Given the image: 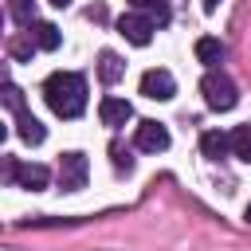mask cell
Returning <instances> with one entry per match:
<instances>
[{
  "instance_id": "6da1fadb",
  "label": "cell",
  "mask_w": 251,
  "mask_h": 251,
  "mask_svg": "<svg viewBox=\"0 0 251 251\" xmlns=\"http://www.w3.org/2000/svg\"><path fill=\"white\" fill-rule=\"evenodd\" d=\"M43 98H47V106H51L55 118L71 122V118H78L86 110V78L75 75V71H55L43 82Z\"/></svg>"
},
{
  "instance_id": "7a4b0ae2",
  "label": "cell",
  "mask_w": 251,
  "mask_h": 251,
  "mask_svg": "<svg viewBox=\"0 0 251 251\" xmlns=\"http://www.w3.org/2000/svg\"><path fill=\"white\" fill-rule=\"evenodd\" d=\"M200 94H204L208 110H220V114L239 102V90H235V82H231L224 71H208V75L200 78Z\"/></svg>"
},
{
  "instance_id": "3957f363",
  "label": "cell",
  "mask_w": 251,
  "mask_h": 251,
  "mask_svg": "<svg viewBox=\"0 0 251 251\" xmlns=\"http://www.w3.org/2000/svg\"><path fill=\"white\" fill-rule=\"evenodd\" d=\"M86 176H90V161H86V153L71 149V153L59 157V188H63V192H78V188L86 184Z\"/></svg>"
},
{
  "instance_id": "277c9868",
  "label": "cell",
  "mask_w": 251,
  "mask_h": 251,
  "mask_svg": "<svg viewBox=\"0 0 251 251\" xmlns=\"http://www.w3.org/2000/svg\"><path fill=\"white\" fill-rule=\"evenodd\" d=\"M141 94L153 98V102H169V98L176 94V78H173L165 67H153V71L141 75Z\"/></svg>"
},
{
  "instance_id": "5b68a950",
  "label": "cell",
  "mask_w": 251,
  "mask_h": 251,
  "mask_svg": "<svg viewBox=\"0 0 251 251\" xmlns=\"http://www.w3.org/2000/svg\"><path fill=\"white\" fill-rule=\"evenodd\" d=\"M133 145H137L141 153H165V149H169V129H165L161 122H153V118H145V122H137V133H133Z\"/></svg>"
},
{
  "instance_id": "8992f818",
  "label": "cell",
  "mask_w": 251,
  "mask_h": 251,
  "mask_svg": "<svg viewBox=\"0 0 251 251\" xmlns=\"http://www.w3.org/2000/svg\"><path fill=\"white\" fill-rule=\"evenodd\" d=\"M118 31H122V35H126V39H129L133 47H149V43H153V31H157V27H153V24H149V20L141 16V12H126V16L118 20Z\"/></svg>"
},
{
  "instance_id": "52a82bcc",
  "label": "cell",
  "mask_w": 251,
  "mask_h": 251,
  "mask_svg": "<svg viewBox=\"0 0 251 251\" xmlns=\"http://www.w3.org/2000/svg\"><path fill=\"white\" fill-rule=\"evenodd\" d=\"M98 118H102V126H110V129H122L129 118H133V106L126 102V98H102L98 102Z\"/></svg>"
},
{
  "instance_id": "ba28073f",
  "label": "cell",
  "mask_w": 251,
  "mask_h": 251,
  "mask_svg": "<svg viewBox=\"0 0 251 251\" xmlns=\"http://www.w3.org/2000/svg\"><path fill=\"white\" fill-rule=\"evenodd\" d=\"M47 180H51L47 165H24V161H20V169H16V184H20V188H27V192H43Z\"/></svg>"
},
{
  "instance_id": "9c48e42d",
  "label": "cell",
  "mask_w": 251,
  "mask_h": 251,
  "mask_svg": "<svg viewBox=\"0 0 251 251\" xmlns=\"http://www.w3.org/2000/svg\"><path fill=\"white\" fill-rule=\"evenodd\" d=\"M16 133H20L27 145H43V141H47L43 122H39L35 114H27V110H20V114H16Z\"/></svg>"
},
{
  "instance_id": "30bf717a",
  "label": "cell",
  "mask_w": 251,
  "mask_h": 251,
  "mask_svg": "<svg viewBox=\"0 0 251 251\" xmlns=\"http://www.w3.org/2000/svg\"><path fill=\"white\" fill-rule=\"evenodd\" d=\"M27 35H31V43H35L39 51H55V47L63 43V35H59V27H55V24H47V20H35Z\"/></svg>"
},
{
  "instance_id": "8fae6325",
  "label": "cell",
  "mask_w": 251,
  "mask_h": 251,
  "mask_svg": "<svg viewBox=\"0 0 251 251\" xmlns=\"http://www.w3.org/2000/svg\"><path fill=\"white\" fill-rule=\"evenodd\" d=\"M200 153H204V157H212V161H220V157H227V153H231V137H227L224 129H208V133L200 137Z\"/></svg>"
},
{
  "instance_id": "7c38bea8",
  "label": "cell",
  "mask_w": 251,
  "mask_h": 251,
  "mask_svg": "<svg viewBox=\"0 0 251 251\" xmlns=\"http://www.w3.org/2000/svg\"><path fill=\"white\" fill-rule=\"evenodd\" d=\"M196 59L216 71V63H224V43H220L216 35H200V39H196Z\"/></svg>"
},
{
  "instance_id": "4fadbf2b",
  "label": "cell",
  "mask_w": 251,
  "mask_h": 251,
  "mask_svg": "<svg viewBox=\"0 0 251 251\" xmlns=\"http://www.w3.org/2000/svg\"><path fill=\"white\" fill-rule=\"evenodd\" d=\"M122 75H126V63H122L114 51H102V55H98V78H102L106 86H114Z\"/></svg>"
},
{
  "instance_id": "5bb4252c",
  "label": "cell",
  "mask_w": 251,
  "mask_h": 251,
  "mask_svg": "<svg viewBox=\"0 0 251 251\" xmlns=\"http://www.w3.org/2000/svg\"><path fill=\"white\" fill-rule=\"evenodd\" d=\"M0 106H8L12 114H20V110H27V102H24V90H20L16 82H8L4 75H0Z\"/></svg>"
},
{
  "instance_id": "9a60e30c",
  "label": "cell",
  "mask_w": 251,
  "mask_h": 251,
  "mask_svg": "<svg viewBox=\"0 0 251 251\" xmlns=\"http://www.w3.org/2000/svg\"><path fill=\"white\" fill-rule=\"evenodd\" d=\"M227 137H231V153H235L243 165H251V126H235Z\"/></svg>"
},
{
  "instance_id": "2e32d148",
  "label": "cell",
  "mask_w": 251,
  "mask_h": 251,
  "mask_svg": "<svg viewBox=\"0 0 251 251\" xmlns=\"http://www.w3.org/2000/svg\"><path fill=\"white\" fill-rule=\"evenodd\" d=\"M8 12L20 27H31L35 24V0H8Z\"/></svg>"
},
{
  "instance_id": "e0dca14e",
  "label": "cell",
  "mask_w": 251,
  "mask_h": 251,
  "mask_svg": "<svg viewBox=\"0 0 251 251\" xmlns=\"http://www.w3.org/2000/svg\"><path fill=\"white\" fill-rule=\"evenodd\" d=\"M141 16H145L153 27H165V24H169V0H153V4H149Z\"/></svg>"
},
{
  "instance_id": "ac0fdd59",
  "label": "cell",
  "mask_w": 251,
  "mask_h": 251,
  "mask_svg": "<svg viewBox=\"0 0 251 251\" xmlns=\"http://www.w3.org/2000/svg\"><path fill=\"white\" fill-rule=\"evenodd\" d=\"M16 169H20L16 157H0V184H16Z\"/></svg>"
},
{
  "instance_id": "d6986e66",
  "label": "cell",
  "mask_w": 251,
  "mask_h": 251,
  "mask_svg": "<svg viewBox=\"0 0 251 251\" xmlns=\"http://www.w3.org/2000/svg\"><path fill=\"white\" fill-rule=\"evenodd\" d=\"M12 55H16V59H31V55H35L31 35H27V39H16V43H12Z\"/></svg>"
},
{
  "instance_id": "ffe728a7",
  "label": "cell",
  "mask_w": 251,
  "mask_h": 251,
  "mask_svg": "<svg viewBox=\"0 0 251 251\" xmlns=\"http://www.w3.org/2000/svg\"><path fill=\"white\" fill-rule=\"evenodd\" d=\"M114 165H118V173H129V169H133V157H129V153H122V149L114 145Z\"/></svg>"
},
{
  "instance_id": "44dd1931",
  "label": "cell",
  "mask_w": 251,
  "mask_h": 251,
  "mask_svg": "<svg viewBox=\"0 0 251 251\" xmlns=\"http://www.w3.org/2000/svg\"><path fill=\"white\" fill-rule=\"evenodd\" d=\"M216 8H220V0H204V12H208V16H212Z\"/></svg>"
},
{
  "instance_id": "7402d4cb",
  "label": "cell",
  "mask_w": 251,
  "mask_h": 251,
  "mask_svg": "<svg viewBox=\"0 0 251 251\" xmlns=\"http://www.w3.org/2000/svg\"><path fill=\"white\" fill-rule=\"evenodd\" d=\"M129 4H133V8H137V12H145V8H149V4H153V0H129Z\"/></svg>"
},
{
  "instance_id": "603a6c76",
  "label": "cell",
  "mask_w": 251,
  "mask_h": 251,
  "mask_svg": "<svg viewBox=\"0 0 251 251\" xmlns=\"http://www.w3.org/2000/svg\"><path fill=\"white\" fill-rule=\"evenodd\" d=\"M47 4H55V8H71V0H47Z\"/></svg>"
},
{
  "instance_id": "cb8c5ba5",
  "label": "cell",
  "mask_w": 251,
  "mask_h": 251,
  "mask_svg": "<svg viewBox=\"0 0 251 251\" xmlns=\"http://www.w3.org/2000/svg\"><path fill=\"white\" fill-rule=\"evenodd\" d=\"M4 137H8V126H4V122H0V141H4Z\"/></svg>"
},
{
  "instance_id": "d4e9b609",
  "label": "cell",
  "mask_w": 251,
  "mask_h": 251,
  "mask_svg": "<svg viewBox=\"0 0 251 251\" xmlns=\"http://www.w3.org/2000/svg\"><path fill=\"white\" fill-rule=\"evenodd\" d=\"M243 216H247V220H251V204H247V212H243Z\"/></svg>"
},
{
  "instance_id": "484cf974",
  "label": "cell",
  "mask_w": 251,
  "mask_h": 251,
  "mask_svg": "<svg viewBox=\"0 0 251 251\" xmlns=\"http://www.w3.org/2000/svg\"><path fill=\"white\" fill-rule=\"evenodd\" d=\"M0 27H4V16H0Z\"/></svg>"
}]
</instances>
